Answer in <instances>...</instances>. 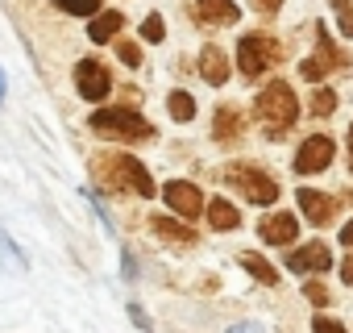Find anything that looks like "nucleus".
<instances>
[{
    "label": "nucleus",
    "instance_id": "f257e3e1",
    "mask_svg": "<svg viewBox=\"0 0 353 333\" xmlns=\"http://www.w3.org/2000/svg\"><path fill=\"white\" fill-rule=\"evenodd\" d=\"M254 121L266 129L270 142L287 137V129L299 121V100H295V88L287 79H270L258 96H254Z\"/></svg>",
    "mask_w": 353,
    "mask_h": 333
},
{
    "label": "nucleus",
    "instance_id": "f03ea898",
    "mask_svg": "<svg viewBox=\"0 0 353 333\" xmlns=\"http://www.w3.org/2000/svg\"><path fill=\"white\" fill-rule=\"evenodd\" d=\"M92 171H96V180H100L104 188H112V192H133V196H141V200L154 196V175L145 171L133 154H96V158H92Z\"/></svg>",
    "mask_w": 353,
    "mask_h": 333
},
{
    "label": "nucleus",
    "instance_id": "7ed1b4c3",
    "mask_svg": "<svg viewBox=\"0 0 353 333\" xmlns=\"http://www.w3.org/2000/svg\"><path fill=\"white\" fill-rule=\"evenodd\" d=\"M221 180H225L241 200H250V204H258V209H270V204L279 200V180H274L270 171H262L258 162H229L225 171H221Z\"/></svg>",
    "mask_w": 353,
    "mask_h": 333
},
{
    "label": "nucleus",
    "instance_id": "20e7f679",
    "mask_svg": "<svg viewBox=\"0 0 353 333\" xmlns=\"http://www.w3.org/2000/svg\"><path fill=\"white\" fill-rule=\"evenodd\" d=\"M92 133L137 146V142H150L158 129H154L137 108H96V113H92Z\"/></svg>",
    "mask_w": 353,
    "mask_h": 333
},
{
    "label": "nucleus",
    "instance_id": "39448f33",
    "mask_svg": "<svg viewBox=\"0 0 353 333\" xmlns=\"http://www.w3.org/2000/svg\"><path fill=\"white\" fill-rule=\"evenodd\" d=\"M279 63H283V42L279 38H270V34H245L237 42V67H241V75L258 79V75H266Z\"/></svg>",
    "mask_w": 353,
    "mask_h": 333
},
{
    "label": "nucleus",
    "instance_id": "423d86ee",
    "mask_svg": "<svg viewBox=\"0 0 353 333\" xmlns=\"http://www.w3.org/2000/svg\"><path fill=\"white\" fill-rule=\"evenodd\" d=\"M341 67H349V59L332 46V34H328L324 26H316V55L299 63V75H303L307 84H320L324 75H332V71H341Z\"/></svg>",
    "mask_w": 353,
    "mask_h": 333
},
{
    "label": "nucleus",
    "instance_id": "0eeeda50",
    "mask_svg": "<svg viewBox=\"0 0 353 333\" xmlns=\"http://www.w3.org/2000/svg\"><path fill=\"white\" fill-rule=\"evenodd\" d=\"M332 158H336V142L328 133H312L295 150V162L291 166H295V175H320V171H328V166H332Z\"/></svg>",
    "mask_w": 353,
    "mask_h": 333
},
{
    "label": "nucleus",
    "instance_id": "6e6552de",
    "mask_svg": "<svg viewBox=\"0 0 353 333\" xmlns=\"http://www.w3.org/2000/svg\"><path fill=\"white\" fill-rule=\"evenodd\" d=\"M162 200H166V209H170L174 217H183L188 225L208 209L204 192H200L196 184H188V180H170V184H162Z\"/></svg>",
    "mask_w": 353,
    "mask_h": 333
},
{
    "label": "nucleus",
    "instance_id": "1a4fd4ad",
    "mask_svg": "<svg viewBox=\"0 0 353 333\" xmlns=\"http://www.w3.org/2000/svg\"><path fill=\"white\" fill-rule=\"evenodd\" d=\"M75 92L83 96V100H108V92H112V75H108V67L100 63V59H79L75 63Z\"/></svg>",
    "mask_w": 353,
    "mask_h": 333
},
{
    "label": "nucleus",
    "instance_id": "9d476101",
    "mask_svg": "<svg viewBox=\"0 0 353 333\" xmlns=\"http://www.w3.org/2000/svg\"><path fill=\"white\" fill-rule=\"evenodd\" d=\"M332 267V250L316 238V242H303V246H295L291 254H287V271H295V275H324Z\"/></svg>",
    "mask_w": 353,
    "mask_h": 333
},
{
    "label": "nucleus",
    "instance_id": "9b49d317",
    "mask_svg": "<svg viewBox=\"0 0 353 333\" xmlns=\"http://www.w3.org/2000/svg\"><path fill=\"white\" fill-rule=\"evenodd\" d=\"M295 234H299V221H295V213H287V209H274V213H266L262 221H258V238L266 242V246H291L295 242Z\"/></svg>",
    "mask_w": 353,
    "mask_h": 333
},
{
    "label": "nucleus",
    "instance_id": "f8f14e48",
    "mask_svg": "<svg viewBox=\"0 0 353 333\" xmlns=\"http://www.w3.org/2000/svg\"><path fill=\"white\" fill-rule=\"evenodd\" d=\"M295 200H299V213H303L316 229H324V225L336 217V200H332V196H324V192H316V188H299V192H295Z\"/></svg>",
    "mask_w": 353,
    "mask_h": 333
},
{
    "label": "nucleus",
    "instance_id": "ddd939ff",
    "mask_svg": "<svg viewBox=\"0 0 353 333\" xmlns=\"http://www.w3.org/2000/svg\"><path fill=\"white\" fill-rule=\"evenodd\" d=\"M200 75H204V84H212V88H221V84H229V55L216 46V42H208L204 50H200Z\"/></svg>",
    "mask_w": 353,
    "mask_h": 333
},
{
    "label": "nucleus",
    "instance_id": "4468645a",
    "mask_svg": "<svg viewBox=\"0 0 353 333\" xmlns=\"http://www.w3.org/2000/svg\"><path fill=\"white\" fill-rule=\"evenodd\" d=\"M241 133H245V117L237 113V108H216V117H212V137L221 142V146H233V142H241Z\"/></svg>",
    "mask_w": 353,
    "mask_h": 333
},
{
    "label": "nucleus",
    "instance_id": "2eb2a0df",
    "mask_svg": "<svg viewBox=\"0 0 353 333\" xmlns=\"http://www.w3.org/2000/svg\"><path fill=\"white\" fill-rule=\"evenodd\" d=\"M196 9H200V21H208V26H237V17H241L237 0H196Z\"/></svg>",
    "mask_w": 353,
    "mask_h": 333
},
{
    "label": "nucleus",
    "instance_id": "dca6fc26",
    "mask_svg": "<svg viewBox=\"0 0 353 333\" xmlns=\"http://www.w3.org/2000/svg\"><path fill=\"white\" fill-rule=\"evenodd\" d=\"M150 229H154L162 242H170V246H196V234H192V225L174 221V217H154V221H150Z\"/></svg>",
    "mask_w": 353,
    "mask_h": 333
},
{
    "label": "nucleus",
    "instance_id": "f3484780",
    "mask_svg": "<svg viewBox=\"0 0 353 333\" xmlns=\"http://www.w3.org/2000/svg\"><path fill=\"white\" fill-rule=\"evenodd\" d=\"M121 30H125V17H121L117 9L96 13V17L88 21V38H92V42H100V46H104V42H112V34H121Z\"/></svg>",
    "mask_w": 353,
    "mask_h": 333
},
{
    "label": "nucleus",
    "instance_id": "a211bd4d",
    "mask_svg": "<svg viewBox=\"0 0 353 333\" xmlns=\"http://www.w3.org/2000/svg\"><path fill=\"white\" fill-rule=\"evenodd\" d=\"M237 263H241V267H245V271H250V275H254L258 283H266V287H279V271H274V263H266L262 254L245 250V254H241Z\"/></svg>",
    "mask_w": 353,
    "mask_h": 333
},
{
    "label": "nucleus",
    "instance_id": "6ab92c4d",
    "mask_svg": "<svg viewBox=\"0 0 353 333\" xmlns=\"http://www.w3.org/2000/svg\"><path fill=\"white\" fill-rule=\"evenodd\" d=\"M208 221H212V229H237L241 225V213L229 204V200H208Z\"/></svg>",
    "mask_w": 353,
    "mask_h": 333
},
{
    "label": "nucleus",
    "instance_id": "aec40b11",
    "mask_svg": "<svg viewBox=\"0 0 353 333\" xmlns=\"http://www.w3.org/2000/svg\"><path fill=\"white\" fill-rule=\"evenodd\" d=\"M166 108H170V117L179 121V125H188V121L196 117V96H192V92H183V88H174V92L166 96Z\"/></svg>",
    "mask_w": 353,
    "mask_h": 333
},
{
    "label": "nucleus",
    "instance_id": "412c9836",
    "mask_svg": "<svg viewBox=\"0 0 353 333\" xmlns=\"http://www.w3.org/2000/svg\"><path fill=\"white\" fill-rule=\"evenodd\" d=\"M307 113H312V117H332V113H336V92H332V88H316V92L307 96Z\"/></svg>",
    "mask_w": 353,
    "mask_h": 333
},
{
    "label": "nucleus",
    "instance_id": "4be33fe9",
    "mask_svg": "<svg viewBox=\"0 0 353 333\" xmlns=\"http://www.w3.org/2000/svg\"><path fill=\"white\" fill-rule=\"evenodd\" d=\"M54 5L63 9V13H71V17H96L100 13V0H54Z\"/></svg>",
    "mask_w": 353,
    "mask_h": 333
},
{
    "label": "nucleus",
    "instance_id": "5701e85b",
    "mask_svg": "<svg viewBox=\"0 0 353 333\" xmlns=\"http://www.w3.org/2000/svg\"><path fill=\"white\" fill-rule=\"evenodd\" d=\"M141 38H145V42H154V46H158V42H162V38H166V21H162V17H158V13H150V17H145V21H141Z\"/></svg>",
    "mask_w": 353,
    "mask_h": 333
},
{
    "label": "nucleus",
    "instance_id": "b1692460",
    "mask_svg": "<svg viewBox=\"0 0 353 333\" xmlns=\"http://www.w3.org/2000/svg\"><path fill=\"white\" fill-rule=\"evenodd\" d=\"M332 9H336V17H341V34L353 38V0H332Z\"/></svg>",
    "mask_w": 353,
    "mask_h": 333
},
{
    "label": "nucleus",
    "instance_id": "393cba45",
    "mask_svg": "<svg viewBox=\"0 0 353 333\" xmlns=\"http://www.w3.org/2000/svg\"><path fill=\"white\" fill-rule=\"evenodd\" d=\"M303 296H307V304H316V308L328 304V287H324L320 279H307V283H303Z\"/></svg>",
    "mask_w": 353,
    "mask_h": 333
},
{
    "label": "nucleus",
    "instance_id": "a878e982",
    "mask_svg": "<svg viewBox=\"0 0 353 333\" xmlns=\"http://www.w3.org/2000/svg\"><path fill=\"white\" fill-rule=\"evenodd\" d=\"M117 55L125 67H141V46L137 42H117Z\"/></svg>",
    "mask_w": 353,
    "mask_h": 333
},
{
    "label": "nucleus",
    "instance_id": "bb28decb",
    "mask_svg": "<svg viewBox=\"0 0 353 333\" xmlns=\"http://www.w3.org/2000/svg\"><path fill=\"white\" fill-rule=\"evenodd\" d=\"M129 321H133V325H137L141 333H154V321L145 316V308H141L137 300H129Z\"/></svg>",
    "mask_w": 353,
    "mask_h": 333
},
{
    "label": "nucleus",
    "instance_id": "cd10ccee",
    "mask_svg": "<svg viewBox=\"0 0 353 333\" xmlns=\"http://www.w3.org/2000/svg\"><path fill=\"white\" fill-rule=\"evenodd\" d=\"M312 333H349L341 321H332V316H320L316 312V321H312Z\"/></svg>",
    "mask_w": 353,
    "mask_h": 333
},
{
    "label": "nucleus",
    "instance_id": "c85d7f7f",
    "mask_svg": "<svg viewBox=\"0 0 353 333\" xmlns=\"http://www.w3.org/2000/svg\"><path fill=\"white\" fill-rule=\"evenodd\" d=\"M225 333H262V325H258V321H237V325H229Z\"/></svg>",
    "mask_w": 353,
    "mask_h": 333
},
{
    "label": "nucleus",
    "instance_id": "c756f323",
    "mask_svg": "<svg viewBox=\"0 0 353 333\" xmlns=\"http://www.w3.org/2000/svg\"><path fill=\"white\" fill-rule=\"evenodd\" d=\"M341 279L353 287V250H349V254H345V263H341Z\"/></svg>",
    "mask_w": 353,
    "mask_h": 333
},
{
    "label": "nucleus",
    "instance_id": "7c9ffc66",
    "mask_svg": "<svg viewBox=\"0 0 353 333\" xmlns=\"http://www.w3.org/2000/svg\"><path fill=\"white\" fill-rule=\"evenodd\" d=\"M279 5H283V0H254L258 13H279Z\"/></svg>",
    "mask_w": 353,
    "mask_h": 333
},
{
    "label": "nucleus",
    "instance_id": "2f4dec72",
    "mask_svg": "<svg viewBox=\"0 0 353 333\" xmlns=\"http://www.w3.org/2000/svg\"><path fill=\"white\" fill-rule=\"evenodd\" d=\"M121 271H125V279H137V267H133V254H121Z\"/></svg>",
    "mask_w": 353,
    "mask_h": 333
},
{
    "label": "nucleus",
    "instance_id": "473e14b6",
    "mask_svg": "<svg viewBox=\"0 0 353 333\" xmlns=\"http://www.w3.org/2000/svg\"><path fill=\"white\" fill-rule=\"evenodd\" d=\"M341 242H345V246L353 250V221H345V229H341Z\"/></svg>",
    "mask_w": 353,
    "mask_h": 333
},
{
    "label": "nucleus",
    "instance_id": "72a5a7b5",
    "mask_svg": "<svg viewBox=\"0 0 353 333\" xmlns=\"http://www.w3.org/2000/svg\"><path fill=\"white\" fill-rule=\"evenodd\" d=\"M349 166H353V125H349Z\"/></svg>",
    "mask_w": 353,
    "mask_h": 333
},
{
    "label": "nucleus",
    "instance_id": "f704fd0d",
    "mask_svg": "<svg viewBox=\"0 0 353 333\" xmlns=\"http://www.w3.org/2000/svg\"><path fill=\"white\" fill-rule=\"evenodd\" d=\"M0 100H5V75H0Z\"/></svg>",
    "mask_w": 353,
    "mask_h": 333
}]
</instances>
